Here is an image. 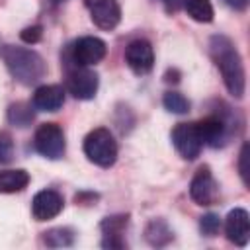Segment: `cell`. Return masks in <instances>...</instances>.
Here are the masks:
<instances>
[{
    "instance_id": "obj_6",
    "label": "cell",
    "mask_w": 250,
    "mask_h": 250,
    "mask_svg": "<svg viewBox=\"0 0 250 250\" xmlns=\"http://www.w3.org/2000/svg\"><path fill=\"white\" fill-rule=\"evenodd\" d=\"M100 78L90 66H74L66 76V90L76 100H92L98 92Z\"/></svg>"
},
{
    "instance_id": "obj_15",
    "label": "cell",
    "mask_w": 250,
    "mask_h": 250,
    "mask_svg": "<svg viewBox=\"0 0 250 250\" xmlns=\"http://www.w3.org/2000/svg\"><path fill=\"white\" fill-rule=\"evenodd\" d=\"M129 223V217L127 215H111V217H105L100 225L102 232H104V240H102V246L104 248H115V250H121L125 248V240H123V232H125V227Z\"/></svg>"
},
{
    "instance_id": "obj_28",
    "label": "cell",
    "mask_w": 250,
    "mask_h": 250,
    "mask_svg": "<svg viewBox=\"0 0 250 250\" xmlns=\"http://www.w3.org/2000/svg\"><path fill=\"white\" fill-rule=\"evenodd\" d=\"M53 2H55V4H59V2H62V0H53Z\"/></svg>"
},
{
    "instance_id": "obj_2",
    "label": "cell",
    "mask_w": 250,
    "mask_h": 250,
    "mask_svg": "<svg viewBox=\"0 0 250 250\" xmlns=\"http://www.w3.org/2000/svg\"><path fill=\"white\" fill-rule=\"evenodd\" d=\"M2 57L14 80H18L23 86H33L47 74V62L33 49L6 45L2 49Z\"/></svg>"
},
{
    "instance_id": "obj_4",
    "label": "cell",
    "mask_w": 250,
    "mask_h": 250,
    "mask_svg": "<svg viewBox=\"0 0 250 250\" xmlns=\"http://www.w3.org/2000/svg\"><path fill=\"white\" fill-rule=\"evenodd\" d=\"M33 146L35 150L49 158V160H59L64 156L66 150V141L64 133L57 123H41L33 135Z\"/></svg>"
},
{
    "instance_id": "obj_9",
    "label": "cell",
    "mask_w": 250,
    "mask_h": 250,
    "mask_svg": "<svg viewBox=\"0 0 250 250\" xmlns=\"http://www.w3.org/2000/svg\"><path fill=\"white\" fill-rule=\"evenodd\" d=\"M90 20L104 31H111L121 21V6L117 0H84Z\"/></svg>"
},
{
    "instance_id": "obj_21",
    "label": "cell",
    "mask_w": 250,
    "mask_h": 250,
    "mask_svg": "<svg viewBox=\"0 0 250 250\" xmlns=\"http://www.w3.org/2000/svg\"><path fill=\"white\" fill-rule=\"evenodd\" d=\"M162 105L166 107V111L176 113V115H184L189 111V100L182 96L180 92H166L162 98Z\"/></svg>"
},
{
    "instance_id": "obj_10",
    "label": "cell",
    "mask_w": 250,
    "mask_h": 250,
    "mask_svg": "<svg viewBox=\"0 0 250 250\" xmlns=\"http://www.w3.org/2000/svg\"><path fill=\"white\" fill-rule=\"evenodd\" d=\"M125 62L135 74H139V76L148 74L152 70V66H154L152 45L146 39H133L125 47Z\"/></svg>"
},
{
    "instance_id": "obj_3",
    "label": "cell",
    "mask_w": 250,
    "mask_h": 250,
    "mask_svg": "<svg viewBox=\"0 0 250 250\" xmlns=\"http://www.w3.org/2000/svg\"><path fill=\"white\" fill-rule=\"evenodd\" d=\"M82 148H84L86 158L100 168H109L117 160V143H115L111 131L105 127H98V129L90 131L84 139Z\"/></svg>"
},
{
    "instance_id": "obj_8",
    "label": "cell",
    "mask_w": 250,
    "mask_h": 250,
    "mask_svg": "<svg viewBox=\"0 0 250 250\" xmlns=\"http://www.w3.org/2000/svg\"><path fill=\"white\" fill-rule=\"evenodd\" d=\"M189 197H191L197 205H201V207L213 205V203L219 199V184H217V180L213 178L209 166H201V168L195 172V176L191 178V184H189Z\"/></svg>"
},
{
    "instance_id": "obj_18",
    "label": "cell",
    "mask_w": 250,
    "mask_h": 250,
    "mask_svg": "<svg viewBox=\"0 0 250 250\" xmlns=\"http://www.w3.org/2000/svg\"><path fill=\"white\" fill-rule=\"evenodd\" d=\"M188 16L193 20V21H199V23H209L213 21V4L211 0H184V6H182Z\"/></svg>"
},
{
    "instance_id": "obj_25",
    "label": "cell",
    "mask_w": 250,
    "mask_h": 250,
    "mask_svg": "<svg viewBox=\"0 0 250 250\" xmlns=\"http://www.w3.org/2000/svg\"><path fill=\"white\" fill-rule=\"evenodd\" d=\"M20 37H21V41H23V43H29V45L39 43V41H41V37H43V27H41V25H29V27L21 29Z\"/></svg>"
},
{
    "instance_id": "obj_19",
    "label": "cell",
    "mask_w": 250,
    "mask_h": 250,
    "mask_svg": "<svg viewBox=\"0 0 250 250\" xmlns=\"http://www.w3.org/2000/svg\"><path fill=\"white\" fill-rule=\"evenodd\" d=\"M43 242L51 248H61V246H70L74 242V230L66 227H55L43 232Z\"/></svg>"
},
{
    "instance_id": "obj_14",
    "label": "cell",
    "mask_w": 250,
    "mask_h": 250,
    "mask_svg": "<svg viewBox=\"0 0 250 250\" xmlns=\"http://www.w3.org/2000/svg\"><path fill=\"white\" fill-rule=\"evenodd\" d=\"M64 104V90L59 84H43L33 92L31 105L37 111H59Z\"/></svg>"
},
{
    "instance_id": "obj_1",
    "label": "cell",
    "mask_w": 250,
    "mask_h": 250,
    "mask_svg": "<svg viewBox=\"0 0 250 250\" xmlns=\"http://www.w3.org/2000/svg\"><path fill=\"white\" fill-rule=\"evenodd\" d=\"M209 53L221 72L229 94L240 100L246 90V72L236 45L227 35H213L209 41Z\"/></svg>"
},
{
    "instance_id": "obj_17",
    "label": "cell",
    "mask_w": 250,
    "mask_h": 250,
    "mask_svg": "<svg viewBox=\"0 0 250 250\" xmlns=\"http://www.w3.org/2000/svg\"><path fill=\"white\" fill-rule=\"evenodd\" d=\"M145 238H146L148 244H152V246H166V244L174 238V234H172L170 227L166 225V221H162V219H152V221L146 225V229H145Z\"/></svg>"
},
{
    "instance_id": "obj_5",
    "label": "cell",
    "mask_w": 250,
    "mask_h": 250,
    "mask_svg": "<svg viewBox=\"0 0 250 250\" xmlns=\"http://www.w3.org/2000/svg\"><path fill=\"white\" fill-rule=\"evenodd\" d=\"M105 53H107L105 41L100 37H94V35H84V37L76 39L70 47L72 61L78 66H94L100 61H104Z\"/></svg>"
},
{
    "instance_id": "obj_13",
    "label": "cell",
    "mask_w": 250,
    "mask_h": 250,
    "mask_svg": "<svg viewBox=\"0 0 250 250\" xmlns=\"http://www.w3.org/2000/svg\"><path fill=\"white\" fill-rule=\"evenodd\" d=\"M195 127H197V133L201 137V143L209 145L213 148L221 146L227 141V137H229L227 121L221 115H207L201 121H197Z\"/></svg>"
},
{
    "instance_id": "obj_22",
    "label": "cell",
    "mask_w": 250,
    "mask_h": 250,
    "mask_svg": "<svg viewBox=\"0 0 250 250\" xmlns=\"http://www.w3.org/2000/svg\"><path fill=\"white\" fill-rule=\"evenodd\" d=\"M221 229V217L217 213H207L199 219V230L205 236H215Z\"/></svg>"
},
{
    "instance_id": "obj_12",
    "label": "cell",
    "mask_w": 250,
    "mask_h": 250,
    "mask_svg": "<svg viewBox=\"0 0 250 250\" xmlns=\"http://www.w3.org/2000/svg\"><path fill=\"white\" fill-rule=\"evenodd\" d=\"M225 234L236 246H246L250 240V215L242 207H234L229 211L225 219Z\"/></svg>"
},
{
    "instance_id": "obj_11",
    "label": "cell",
    "mask_w": 250,
    "mask_h": 250,
    "mask_svg": "<svg viewBox=\"0 0 250 250\" xmlns=\"http://www.w3.org/2000/svg\"><path fill=\"white\" fill-rule=\"evenodd\" d=\"M64 199L55 189H41L33 195L31 201V215L35 221H49L55 219L62 211Z\"/></svg>"
},
{
    "instance_id": "obj_16",
    "label": "cell",
    "mask_w": 250,
    "mask_h": 250,
    "mask_svg": "<svg viewBox=\"0 0 250 250\" xmlns=\"http://www.w3.org/2000/svg\"><path fill=\"white\" fill-rule=\"evenodd\" d=\"M29 184V174L21 168L0 170V193H18Z\"/></svg>"
},
{
    "instance_id": "obj_7",
    "label": "cell",
    "mask_w": 250,
    "mask_h": 250,
    "mask_svg": "<svg viewBox=\"0 0 250 250\" xmlns=\"http://www.w3.org/2000/svg\"><path fill=\"white\" fill-rule=\"evenodd\" d=\"M172 145L184 160H195L203 148L195 123H178L172 129Z\"/></svg>"
},
{
    "instance_id": "obj_26",
    "label": "cell",
    "mask_w": 250,
    "mask_h": 250,
    "mask_svg": "<svg viewBox=\"0 0 250 250\" xmlns=\"http://www.w3.org/2000/svg\"><path fill=\"white\" fill-rule=\"evenodd\" d=\"M158 2H162L164 10H166L168 14H176V12L182 10V6H184V0H158Z\"/></svg>"
},
{
    "instance_id": "obj_23",
    "label": "cell",
    "mask_w": 250,
    "mask_h": 250,
    "mask_svg": "<svg viewBox=\"0 0 250 250\" xmlns=\"http://www.w3.org/2000/svg\"><path fill=\"white\" fill-rule=\"evenodd\" d=\"M14 158V141L8 133L0 131V164H8Z\"/></svg>"
},
{
    "instance_id": "obj_27",
    "label": "cell",
    "mask_w": 250,
    "mask_h": 250,
    "mask_svg": "<svg viewBox=\"0 0 250 250\" xmlns=\"http://www.w3.org/2000/svg\"><path fill=\"white\" fill-rule=\"evenodd\" d=\"M229 8H232L234 12H244L246 8H248V2L250 0H223Z\"/></svg>"
},
{
    "instance_id": "obj_24",
    "label": "cell",
    "mask_w": 250,
    "mask_h": 250,
    "mask_svg": "<svg viewBox=\"0 0 250 250\" xmlns=\"http://www.w3.org/2000/svg\"><path fill=\"white\" fill-rule=\"evenodd\" d=\"M248 160H250V145L244 143L242 148H240V154H238V172H240V178H242V184L244 186H250V180H248Z\"/></svg>"
},
{
    "instance_id": "obj_20",
    "label": "cell",
    "mask_w": 250,
    "mask_h": 250,
    "mask_svg": "<svg viewBox=\"0 0 250 250\" xmlns=\"http://www.w3.org/2000/svg\"><path fill=\"white\" fill-rule=\"evenodd\" d=\"M8 121L16 127H27L33 121V109L27 104H12L8 107Z\"/></svg>"
}]
</instances>
